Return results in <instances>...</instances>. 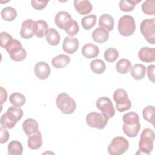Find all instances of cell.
Returning <instances> with one entry per match:
<instances>
[{
	"mask_svg": "<svg viewBox=\"0 0 155 155\" xmlns=\"http://www.w3.org/2000/svg\"><path fill=\"white\" fill-rule=\"evenodd\" d=\"M155 133L153 130L150 128H145L140 135L139 142V150L136 154L149 155L153 149V142Z\"/></svg>",
	"mask_w": 155,
	"mask_h": 155,
	"instance_id": "obj_1",
	"label": "cell"
},
{
	"mask_svg": "<svg viewBox=\"0 0 155 155\" xmlns=\"http://www.w3.org/2000/svg\"><path fill=\"white\" fill-rule=\"evenodd\" d=\"M4 48L8 53L10 58L14 61L20 62L26 58V50L22 47L21 42L17 39L12 38L6 44Z\"/></svg>",
	"mask_w": 155,
	"mask_h": 155,
	"instance_id": "obj_2",
	"label": "cell"
},
{
	"mask_svg": "<svg viewBox=\"0 0 155 155\" xmlns=\"http://www.w3.org/2000/svg\"><path fill=\"white\" fill-rule=\"evenodd\" d=\"M56 104L61 111L65 114L73 113L76 108L75 101L66 93H61L57 96Z\"/></svg>",
	"mask_w": 155,
	"mask_h": 155,
	"instance_id": "obj_3",
	"label": "cell"
},
{
	"mask_svg": "<svg viewBox=\"0 0 155 155\" xmlns=\"http://www.w3.org/2000/svg\"><path fill=\"white\" fill-rule=\"evenodd\" d=\"M113 99L116 102V110L120 112H124L131 107V102L128 99L127 91L122 88H119L113 93Z\"/></svg>",
	"mask_w": 155,
	"mask_h": 155,
	"instance_id": "obj_4",
	"label": "cell"
},
{
	"mask_svg": "<svg viewBox=\"0 0 155 155\" xmlns=\"http://www.w3.org/2000/svg\"><path fill=\"white\" fill-rule=\"evenodd\" d=\"M129 147L127 139L122 136L114 137L108 147V153L111 155H121L124 154Z\"/></svg>",
	"mask_w": 155,
	"mask_h": 155,
	"instance_id": "obj_5",
	"label": "cell"
},
{
	"mask_svg": "<svg viewBox=\"0 0 155 155\" xmlns=\"http://www.w3.org/2000/svg\"><path fill=\"white\" fill-rule=\"evenodd\" d=\"M136 30V23L133 17L130 15L122 16L118 22V31L124 36L132 35Z\"/></svg>",
	"mask_w": 155,
	"mask_h": 155,
	"instance_id": "obj_6",
	"label": "cell"
},
{
	"mask_svg": "<svg viewBox=\"0 0 155 155\" xmlns=\"http://www.w3.org/2000/svg\"><path fill=\"white\" fill-rule=\"evenodd\" d=\"M140 30L147 41L151 44L155 43V18L146 19L142 21Z\"/></svg>",
	"mask_w": 155,
	"mask_h": 155,
	"instance_id": "obj_7",
	"label": "cell"
},
{
	"mask_svg": "<svg viewBox=\"0 0 155 155\" xmlns=\"http://www.w3.org/2000/svg\"><path fill=\"white\" fill-rule=\"evenodd\" d=\"M108 117L102 113L91 112L88 113L85 118L86 123L91 128L97 129L104 128L108 122Z\"/></svg>",
	"mask_w": 155,
	"mask_h": 155,
	"instance_id": "obj_8",
	"label": "cell"
},
{
	"mask_svg": "<svg viewBox=\"0 0 155 155\" xmlns=\"http://www.w3.org/2000/svg\"><path fill=\"white\" fill-rule=\"evenodd\" d=\"M96 107L101 111L102 113L108 117H113L115 114V110L111 99L104 96L99 98L96 102Z\"/></svg>",
	"mask_w": 155,
	"mask_h": 155,
	"instance_id": "obj_9",
	"label": "cell"
},
{
	"mask_svg": "<svg viewBox=\"0 0 155 155\" xmlns=\"http://www.w3.org/2000/svg\"><path fill=\"white\" fill-rule=\"evenodd\" d=\"M79 40L74 37L66 36L62 43V50L67 53L73 54L78 50Z\"/></svg>",
	"mask_w": 155,
	"mask_h": 155,
	"instance_id": "obj_10",
	"label": "cell"
},
{
	"mask_svg": "<svg viewBox=\"0 0 155 155\" xmlns=\"http://www.w3.org/2000/svg\"><path fill=\"white\" fill-rule=\"evenodd\" d=\"M34 71L38 79L45 80L47 79L50 74V67L49 65L45 62H38L35 65Z\"/></svg>",
	"mask_w": 155,
	"mask_h": 155,
	"instance_id": "obj_11",
	"label": "cell"
},
{
	"mask_svg": "<svg viewBox=\"0 0 155 155\" xmlns=\"http://www.w3.org/2000/svg\"><path fill=\"white\" fill-rule=\"evenodd\" d=\"M71 20L72 18L70 14L65 11L59 12L56 13L54 18V22L56 26L64 30H65Z\"/></svg>",
	"mask_w": 155,
	"mask_h": 155,
	"instance_id": "obj_12",
	"label": "cell"
},
{
	"mask_svg": "<svg viewBox=\"0 0 155 155\" xmlns=\"http://www.w3.org/2000/svg\"><path fill=\"white\" fill-rule=\"evenodd\" d=\"M48 30V26L46 21L44 20L34 21L33 25V33L38 38H41L46 36Z\"/></svg>",
	"mask_w": 155,
	"mask_h": 155,
	"instance_id": "obj_13",
	"label": "cell"
},
{
	"mask_svg": "<svg viewBox=\"0 0 155 155\" xmlns=\"http://www.w3.org/2000/svg\"><path fill=\"white\" fill-rule=\"evenodd\" d=\"M138 56L143 62H153L155 61V48L148 47H142L138 52Z\"/></svg>",
	"mask_w": 155,
	"mask_h": 155,
	"instance_id": "obj_14",
	"label": "cell"
},
{
	"mask_svg": "<svg viewBox=\"0 0 155 155\" xmlns=\"http://www.w3.org/2000/svg\"><path fill=\"white\" fill-rule=\"evenodd\" d=\"M18 121L19 120L18 118L14 114L8 111L1 116L0 119L1 127L8 129L13 128Z\"/></svg>",
	"mask_w": 155,
	"mask_h": 155,
	"instance_id": "obj_15",
	"label": "cell"
},
{
	"mask_svg": "<svg viewBox=\"0 0 155 155\" xmlns=\"http://www.w3.org/2000/svg\"><path fill=\"white\" fill-rule=\"evenodd\" d=\"M74 7L78 13L82 15L90 13L93 9L92 4L88 0H75Z\"/></svg>",
	"mask_w": 155,
	"mask_h": 155,
	"instance_id": "obj_16",
	"label": "cell"
},
{
	"mask_svg": "<svg viewBox=\"0 0 155 155\" xmlns=\"http://www.w3.org/2000/svg\"><path fill=\"white\" fill-rule=\"evenodd\" d=\"M82 55L87 59H92L97 57L99 53V47L92 43L85 44L81 50Z\"/></svg>",
	"mask_w": 155,
	"mask_h": 155,
	"instance_id": "obj_17",
	"label": "cell"
},
{
	"mask_svg": "<svg viewBox=\"0 0 155 155\" xmlns=\"http://www.w3.org/2000/svg\"><path fill=\"white\" fill-rule=\"evenodd\" d=\"M22 129L27 136L36 133L39 131L38 122L32 118H28L22 124Z\"/></svg>",
	"mask_w": 155,
	"mask_h": 155,
	"instance_id": "obj_18",
	"label": "cell"
},
{
	"mask_svg": "<svg viewBox=\"0 0 155 155\" xmlns=\"http://www.w3.org/2000/svg\"><path fill=\"white\" fill-rule=\"evenodd\" d=\"M28 147L32 150H38L42 145V133L38 131L36 133L28 136Z\"/></svg>",
	"mask_w": 155,
	"mask_h": 155,
	"instance_id": "obj_19",
	"label": "cell"
},
{
	"mask_svg": "<svg viewBox=\"0 0 155 155\" xmlns=\"http://www.w3.org/2000/svg\"><path fill=\"white\" fill-rule=\"evenodd\" d=\"M92 38L94 41L97 43H104L108 41L109 33L105 28L99 27L93 31Z\"/></svg>",
	"mask_w": 155,
	"mask_h": 155,
	"instance_id": "obj_20",
	"label": "cell"
},
{
	"mask_svg": "<svg viewBox=\"0 0 155 155\" xmlns=\"http://www.w3.org/2000/svg\"><path fill=\"white\" fill-rule=\"evenodd\" d=\"M34 21L32 19H26L22 23L20 35L22 38L30 39L33 37V25Z\"/></svg>",
	"mask_w": 155,
	"mask_h": 155,
	"instance_id": "obj_21",
	"label": "cell"
},
{
	"mask_svg": "<svg viewBox=\"0 0 155 155\" xmlns=\"http://www.w3.org/2000/svg\"><path fill=\"white\" fill-rule=\"evenodd\" d=\"M114 21L113 16L109 14L102 15L99 19V27L105 28L108 31H111L113 30Z\"/></svg>",
	"mask_w": 155,
	"mask_h": 155,
	"instance_id": "obj_22",
	"label": "cell"
},
{
	"mask_svg": "<svg viewBox=\"0 0 155 155\" xmlns=\"http://www.w3.org/2000/svg\"><path fill=\"white\" fill-rule=\"evenodd\" d=\"M70 62V58L66 54H61L54 57L51 60L52 65L58 69L62 68L67 66Z\"/></svg>",
	"mask_w": 155,
	"mask_h": 155,
	"instance_id": "obj_23",
	"label": "cell"
},
{
	"mask_svg": "<svg viewBox=\"0 0 155 155\" xmlns=\"http://www.w3.org/2000/svg\"><path fill=\"white\" fill-rule=\"evenodd\" d=\"M131 75L132 78L136 80H141L144 78L146 74V67L144 65L136 64L133 65L131 70Z\"/></svg>",
	"mask_w": 155,
	"mask_h": 155,
	"instance_id": "obj_24",
	"label": "cell"
},
{
	"mask_svg": "<svg viewBox=\"0 0 155 155\" xmlns=\"http://www.w3.org/2000/svg\"><path fill=\"white\" fill-rule=\"evenodd\" d=\"M124 125L127 127L135 126L140 124L139 122V115L134 112H128L122 117Z\"/></svg>",
	"mask_w": 155,
	"mask_h": 155,
	"instance_id": "obj_25",
	"label": "cell"
},
{
	"mask_svg": "<svg viewBox=\"0 0 155 155\" xmlns=\"http://www.w3.org/2000/svg\"><path fill=\"white\" fill-rule=\"evenodd\" d=\"M132 68L131 63L128 59H120L116 64L117 71L120 74H127L130 71Z\"/></svg>",
	"mask_w": 155,
	"mask_h": 155,
	"instance_id": "obj_26",
	"label": "cell"
},
{
	"mask_svg": "<svg viewBox=\"0 0 155 155\" xmlns=\"http://www.w3.org/2000/svg\"><path fill=\"white\" fill-rule=\"evenodd\" d=\"M60 35L58 31L54 28H50L46 35V41L51 45L56 46L60 42Z\"/></svg>",
	"mask_w": 155,
	"mask_h": 155,
	"instance_id": "obj_27",
	"label": "cell"
},
{
	"mask_svg": "<svg viewBox=\"0 0 155 155\" xmlns=\"http://www.w3.org/2000/svg\"><path fill=\"white\" fill-rule=\"evenodd\" d=\"M8 154L9 155H22L23 147L21 142L17 140L11 141L7 146Z\"/></svg>",
	"mask_w": 155,
	"mask_h": 155,
	"instance_id": "obj_28",
	"label": "cell"
},
{
	"mask_svg": "<svg viewBox=\"0 0 155 155\" xmlns=\"http://www.w3.org/2000/svg\"><path fill=\"white\" fill-rule=\"evenodd\" d=\"M9 101L14 107H21L25 104L26 99L22 93L15 92L10 96Z\"/></svg>",
	"mask_w": 155,
	"mask_h": 155,
	"instance_id": "obj_29",
	"label": "cell"
},
{
	"mask_svg": "<svg viewBox=\"0 0 155 155\" xmlns=\"http://www.w3.org/2000/svg\"><path fill=\"white\" fill-rule=\"evenodd\" d=\"M1 16L6 21H13L17 16V12L13 7H6L1 10Z\"/></svg>",
	"mask_w": 155,
	"mask_h": 155,
	"instance_id": "obj_30",
	"label": "cell"
},
{
	"mask_svg": "<svg viewBox=\"0 0 155 155\" xmlns=\"http://www.w3.org/2000/svg\"><path fill=\"white\" fill-rule=\"evenodd\" d=\"M90 68L95 74H102L105 70L106 66L105 62L99 59H94L90 62Z\"/></svg>",
	"mask_w": 155,
	"mask_h": 155,
	"instance_id": "obj_31",
	"label": "cell"
},
{
	"mask_svg": "<svg viewBox=\"0 0 155 155\" xmlns=\"http://www.w3.org/2000/svg\"><path fill=\"white\" fill-rule=\"evenodd\" d=\"M140 1L141 0H121L119 1V6L120 10L123 12H131L134 10L136 4Z\"/></svg>",
	"mask_w": 155,
	"mask_h": 155,
	"instance_id": "obj_32",
	"label": "cell"
},
{
	"mask_svg": "<svg viewBox=\"0 0 155 155\" xmlns=\"http://www.w3.org/2000/svg\"><path fill=\"white\" fill-rule=\"evenodd\" d=\"M97 17L95 15L92 14L84 17L81 20V24L84 29L89 30L91 29L96 24Z\"/></svg>",
	"mask_w": 155,
	"mask_h": 155,
	"instance_id": "obj_33",
	"label": "cell"
},
{
	"mask_svg": "<svg viewBox=\"0 0 155 155\" xmlns=\"http://www.w3.org/2000/svg\"><path fill=\"white\" fill-rule=\"evenodd\" d=\"M143 119L154 125V107L153 105L147 106L142 111Z\"/></svg>",
	"mask_w": 155,
	"mask_h": 155,
	"instance_id": "obj_34",
	"label": "cell"
},
{
	"mask_svg": "<svg viewBox=\"0 0 155 155\" xmlns=\"http://www.w3.org/2000/svg\"><path fill=\"white\" fill-rule=\"evenodd\" d=\"M119 56L118 50L113 47L107 48L104 52V59L108 62H114Z\"/></svg>",
	"mask_w": 155,
	"mask_h": 155,
	"instance_id": "obj_35",
	"label": "cell"
},
{
	"mask_svg": "<svg viewBox=\"0 0 155 155\" xmlns=\"http://www.w3.org/2000/svg\"><path fill=\"white\" fill-rule=\"evenodd\" d=\"M142 10L148 15H155V1L154 0L145 1L142 4Z\"/></svg>",
	"mask_w": 155,
	"mask_h": 155,
	"instance_id": "obj_36",
	"label": "cell"
},
{
	"mask_svg": "<svg viewBox=\"0 0 155 155\" xmlns=\"http://www.w3.org/2000/svg\"><path fill=\"white\" fill-rule=\"evenodd\" d=\"M79 25L78 22L73 19H72V21L68 24V25L65 29V32L71 37H73L74 36L76 35L79 32Z\"/></svg>",
	"mask_w": 155,
	"mask_h": 155,
	"instance_id": "obj_37",
	"label": "cell"
},
{
	"mask_svg": "<svg viewBox=\"0 0 155 155\" xmlns=\"http://www.w3.org/2000/svg\"><path fill=\"white\" fill-rule=\"evenodd\" d=\"M48 1H36V0H32L31 1V6L36 10H41L45 8Z\"/></svg>",
	"mask_w": 155,
	"mask_h": 155,
	"instance_id": "obj_38",
	"label": "cell"
},
{
	"mask_svg": "<svg viewBox=\"0 0 155 155\" xmlns=\"http://www.w3.org/2000/svg\"><path fill=\"white\" fill-rule=\"evenodd\" d=\"M13 38L12 37V36L8 34L7 32L5 31H2L0 33V41H1V47L4 48L5 47V46L6 45V44L10 41V40H11Z\"/></svg>",
	"mask_w": 155,
	"mask_h": 155,
	"instance_id": "obj_39",
	"label": "cell"
},
{
	"mask_svg": "<svg viewBox=\"0 0 155 155\" xmlns=\"http://www.w3.org/2000/svg\"><path fill=\"white\" fill-rule=\"evenodd\" d=\"M7 111H10L14 114L19 120H21L23 116V111L21 108H20V107H16L14 106L10 107L7 109Z\"/></svg>",
	"mask_w": 155,
	"mask_h": 155,
	"instance_id": "obj_40",
	"label": "cell"
},
{
	"mask_svg": "<svg viewBox=\"0 0 155 155\" xmlns=\"http://www.w3.org/2000/svg\"><path fill=\"white\" fill-rule=\"evenodd\" d=\"M1 130V140H0V143L1 144L7 142V140L9 139V133L8 131L6 130V128L1 127L0 128Z\"/></svg>",
	"mask_w": 155,
	"mask_h": 155,
	"instance_id": "obj_41",
	"label": "cell"
},
{
	"mask_svg": "<svg viewBox=\"0 0 155 155\" xmlns=\"http://www.w3.org/2000/svg\"><path fill=\"white\" fill-rule=\"evenodd\" d=\"M154 68L155 66L154 65H148L147 67V74H148V78L149 80H150L153 83L155 82L154 79Z\"/></svg>",
	"mask_w": 155,
	"mask_h": 155,
	"instance_id": "obj_42",
	"label": "cell"
},
{
	"mask_svg": "<svg viewBox=\"0 0 155 155\" xmlns=\"http://www.w3.org/2000/svg\"><path fill=\"white\" fill-rule=\"evenodd\" d=\"M7 98V93L5 89L2 87H1V107L4 102H5Z\"/></svg>",
	"mask_w": 155,
	"mask_h": 155,
	"instance_id": "obj_43",
	"label": "cell"
}]
</instances>
